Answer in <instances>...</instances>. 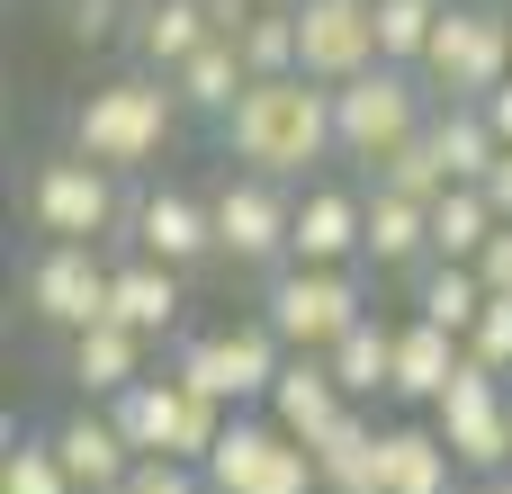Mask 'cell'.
Here are the masks:
<instances>
[{
	"label": "cell",
	"mask_w": 512,
	"mask_h": 494,
	"mask_svg": "<svg viewBox=\"0 0 512 494\" xmlns=\"http://www.w3.org/2000/svg\"><path fill=\"white\" fill-rule=\"evenodd\" d=\"M405 315H423V324H441V333H477V315H486V279L468 270V261H423L414 279H405Z\"/></svg>",
	"instance_id": "obj_26"
},
{
	"label": "cell",
	"mask_w": 512,
	"mask_h": 494,
	"mask_svg": "<svg viewBox=\"0 0 512 494\" xmlns=\"http://www.w3.org/2000/svg\"><path fill=\"white\" fill-rule=\"evenodd\" d=\"M504 9H512V0H504Z\"/></svg>",
	"instance_id": "obj_43"
},
{
	"label": "cell",
	"mask_w": 512,
	"mask_h": 494,
	"mask_svg": "<svg viewBox=\"0 0 512 494\" xmlns=\"http://www.w3.org/2000/svg\"><path fill=\"white\" fill-rule=\"evenodd\" d=\"M288 261H306V270H369V189L306 180V189H297Z\"/></svg>",
	"instance_id": "obj_14"
},
{
	"label": "cell",
	"mask_w": 512,
	"mask_h": 494,
	"mask_svg": "<svg viewBox=\"0 0 512 494\" xmlns=\"http://www.w3.org/2000/svg\"><path fill=\"white\" fill-rule=\"evenodd\" d=\"M207 36H216V9H207V0H135V36H126V45H135L144 72L171 81Z\"/></svg>",
	"instance_id": "obj_23"
},
{
	"label": "cell",
	"mask_w": 512,
	"mask_h": 494,
	"mask_svg": "<svg viewBox=\"0 0 512 494\" xmlns=\"http://www.w3.org/2000/svg\"><path fill=\"white\" fill-rule=\"evenodd\" d=\"M324 369H333V387L351 396V405H396V324L387 315H369V324H351L333 351H324Z\"/></svg>",
	"instance_id": "obj_21"
},
{
	"label": "cell",
	"mask_w": 512,
	"mask_h": 494,
	"mask_svg": "<svg viewBox=\"0 0 512 494\" xmlns=\"http://www.w3.org/2000/svg\"><path fill=\"white\" fill-rule=\"evenodd\" d=\"M378 486H387V494H459V486H468V468H459V450L441 441V423L414 414V423H387Z\"/></svg>",
	"instance_id": "obj_18"
},
{
	"label": "cell",
	"mask_w": 512,
	"mask_h": 494,
	"mask_svg": "<svg viewBox=\"0 0 512 494\" xmlns=\"http://www.w3.org/2000/svg\"><path fill=\"white\" fill-rule=\"evenodd\" d=\"M261 414H270V423H279L288 441H306V450H315V441H324V432H333V423L351 414V396L333 387V369H324V360H288Z\"/></svg>",
	"instance_id": "obj_22"
},
{
	"label": "cell",
	"mask_w": 512,
	"mask_h": 494,
	"mask_svg": "<svg viewBox=\"0 0 512 494\" xmlns=\"http://www.w3.org/2000/svg\"><path fill=\"white\" fill-rule=\"evenodd\" d=\"M369 189H387V198H414V207H441L459 180H450V162H441V144H432V126H423L414 144H396V153L369 171Z\"/></svg>",
	"instance_id": "obj_28"
},
{
	"label": "cell",
	"mask_w": 512,
	"mask_h": 494,
	"mask_svg": "<svg viewBox=\"0 0 512 494\" xmlns=\"http://www.w3.org/2000/svg\"><path fill=\"white\" fill-rule=\"evenodd\" d=\"M180 306H189V279H180V270H162V261H144V252L117 261L108 315H117L126 333H144V342H180Z\"/></svg>",
	"instance_id": "obj_19"
},
{
	"label": "cell",
	"mask_w": 512,
	"mask_h": 494,
	"mask_svg": "<svg viewBox=\"0 0 512 494\" xmlns=\"http://www.w3.org/2000/svg\"><path fill=\"white\" fill-rule=\"evenodd\" d=\"M504 477H512V468H504Z\"/></svg>",
	"instance_id": "obj_42"
},
{
	"label": "cell",
	"mask_w": 512,
	"mask_h": 494,
	"mask_svg": "<svg viewBox=\"0 0 512 494\" xmlns=\"http://www.w3.org/2000/svg\"><path fill=\"white\" fill-rule=\"evenodd\" d=\"M216 207V261L234 270H288V234H297V189L288 180H261V171H225V189L207 198Z\"/></svg>",
	"instance_id": "obj_10"
},
{
	"label": "cell",
	"mask_w": 512,
	"mask_h": 494,
	"mask_svg": "<svg viewBox=\"0 0 512 494\" xmlns=\"http://www.w3.org/2000/svg\"><path fill=\"white\" fill-rule=\"evenodd\" d=\"M234 171H261V180H288L306 189L324 162H342V135H333V90L306 81V72H279V81H252L243 108L216 126Z\"/></svg>",
	"instance_id": "obj_1"
},
{
	"label": "cell",
	"mask_w": 512,
	"mask_h": 494,
	"mask_svg": "<svg viewBox=\"0 0 512 494\" xmlns=\"http://www.w3.org/2000/svg\"><path fill=\"white\" fill-rule=\"evenodd\" d=\"M171 90H180V117H207V126H225L234 108H243V90H252V63L234 54V36H207L180 72H171Z\"/></svg>",
	"instance_id": "obj_24"
},
{
	"label": "cell",
	"mask_w": 512,
	"mask_h": 494,
	"mask_svg": "<svg viewBox=\"0 0 512 494\" xmlns=\"http://www.w3.org/2000/svg\"><path fill=\"white\" fill-rule=\"evenodd\" d=\"M477 189H486V207H495V216L512 225V153L495 162V171H486V180H477Z\"/></svg>",
	"instance_id": "obj_37"
},
{
	"label": "cell",
	"mask_w": 512,
	"mask_h": 494,
	"mask_svg": "<svg viewBox=\"0 0 512 494\" xmlns=\"http://www.w3.org/2000/svg\"><path fill=\"white\" fill-rule=\"evenodd\" d=\"M477 279H486V297H512V225L477 252Z\"/></svg>",
	"instance_id": "obj_36"
},
{
	"label": "cell",
	"mask_w": 512,
	"mask_h": 494,
	"mask_svg": "<svg viewBox=\"0 0 512 494\" xmlns=\"http://www.w3.org/2000/svg\"><path fill=\"white\" fill-rule=\"evenodd\" d=\"M432 81L423 72H405V63H369L360 81H342L333 90V135H342V162H360V171H378L396 144H414L423 126H432Z\"/></svg>",
	"instance_id": "obj_4"
},
{
	"label": "cell",
	"mask_w": 512,
	"mask_h": 494,
	"mask_svg": "<svg viewBox=\"0 0 512 494\" xmlns=\"http://www.w3.org/2000/svg\"><path fill=\"white\" fill-rule=\"evenodd\" d=\"M45 441H54V459L72 468V486H126L135 477V450H126V432H117V414L108 405H72V414H54L45 423Z\"/></svg>",
	"instance_id": "obj_17"
},
{
	"label": "cell",
	"mask_w": 512,
	"mask_h": 494,
	"mask_svg": "<svg viewBox=\"0 0 512 494\" xmlns=\"http://www.w3.org/2000/svg\"><path fill=\"white\" fill-rule=\"evenodd\" d=\"M126 243L144 252V261H162V270H207L216 261V207L207 198H189V189H144L135 198V216H126Z\"/></svg>",
	"instance_id": "obj_15"
},
{
	"label": "cell",
	"mask_w": 512,
	"mask_h": 494,
	"mask_svg": "<svg viewBox=\"0 0 512 494\" xmlns=\"http://www.w3.org/2000/svg\"><path fill=\"white\" fill-rule=\"evenodd\" d=\"M423 81H432V99L450 108V99H495L512 81V9L504 0H450V18H441V36H432V54H423Z\"/></svg>",
	"instance_id": "obj_8"
},
{
	"label": "cell",
	"mask_w": 512,
	"mask_h": 494,
	"mask_svg": "<svg viewBox=\"0 0 512 494\" xmlns=\"http://www.w3.org/2000/svg\"><path fill=\"white\" fill-rule=\"evenodd\" d=\"M171 135H180V90L162 72H144V63H126V72H108V81H90L72 99V153H90L117 180H135L144 162H162Z\"/></svg>",
	"instance_id": "obj_2"
},
{
	"label": "cell",
	"mask_w": 512,
	"mask_h": 494,
	"mask_svg": "<svg viewBox=\"0 0 512 494\" xmlns=\"http://www.w3.org/2000/svg\"><path fill=\"white\" fill-rule=\"evenodd\" d=\"M459 369H468V342H459V333H441V324H423V315H396V405L432 414Z\"/></svg>",
	"instance_id": "obj_20"
},
{
	"label": "cell",
	"mask_w": 512,
	"mask_h": 494,
	"mask_svg": "<svg viewBox=\"0 0 512 494\" xmlns=\"http://www.w3.org/2000/svg\"><path fill=\"white\" fill-rule=\"evenodd\" d=\"M369 63H387V54H378V0H306V9H297V72H306V81L342 90V81H360Z\"/></svg>",
	"instance_id": "obj_13"
},
{
	"label": "cell",
	"mask_w": 512,
	"mask_h": 494,
	"mask_svg": "<svg viewBox=\"0 0 512 494\" xmlns=\"http://www.w3.org/2000/svg\"><path fill=\"white\" fill-rule=\"evenodd\" d=\"M126 494H216V486H207V468H198V459H135Z\"/></svg>",
	"instance_id": "obj_35"
},
{
	"label": "cell",
	"mask_w": 512,
	"mask_h": 494,
	"mask_svg": "<svg viewBox=\"0 0 512 494\" xmlns=\"http://www.w3.org/2000/svg\"><path fill=\"white\" fill-rule=\"evenodd\" d=\"M504 234V216L486 207V189H450L441 207H432V261H468L477 270V252Z\"/></svg>",
	"instance_id": "obj_29"
},
{
	"label": "cell",
	"mask_w": 512,
	"mask_h": 494,
	"mask_svg": "<svg viewBox=\"0 0 512 494\" xmlns=\"http://www.w3.org/2000/svg\"><path fill=\"white\" fill-rule=\"evenodd\" d=\"M108 414H117V432H126L135 459H198V468H207V450H216L225 423H234L216 396H198V387L171 378V369H144Z\"/></svg>",
	"instance_id": "obj_6"
},
{
	"label": "cell",
	"mask_w": 512,
	"mask_h": 494,
	"mask_svg": "<svg viewBox=\"0 0 512 494\" xmlns=\"http://www.w3.org/2000/svg\"><path fill=\"white\" fill-rule=\"evenodd\" d=\"M441 18H450V0H378V54H387V63H405V72H423V54H432Z\"/></svg>",
	"instance_id": "obj_30"
},
{
	"label": "cell",
	"mask_w": 512,
	"mask_h": 494,
	"mask_svg": "<svg viewBox=\"0 0 512 494\" xmlns=\"http://www.w3.org/2000/svg\"><path fill=\"white\" fill-rule=\"evenodd\" d=\"M0 494H81V486H72V468L54 459L45 432H9V450H0Z\"/></svg>",
	"instance_id": "obj_32"
},
{
	"label": "cell",
	"mask_w": 512,
	"mask_h": 494,
	"mask_svg": "<svg viewBox=\"0 0 512 494\" xmlns=\"http://www.w3.org/2000/svg\"><path fill=\"white\" fill-rule=\"evenodd\" d=\"M459 494H512V477H468Z\"/></svg>",
	"instance_id": "obj_39"
},
{
	"label": "cell",
	"mask_w": 512,
	"mask_h": 494,
	"mask_svg": "<svg viewBox=\"0 0 512 494\" xmlns=\"http://www.w3.org/2000/svg\"><path fill=\"white\" fill-rule=\"evenodd\" d=\"M126 216H135L126 180L99 171V162L72 153V144L27 171V225H36L45 243H108V234H126Z\"/></svg>",
	"instance_id": "obj_5"
},
{
	"label": "cell",
	"mask_w": 512,
	"mask_h": 494,
	"mask_svg": "<svg viewBox=\"0 0 512 494\" xmlns=\"http://www.w3.org/2000/svg\"><path fill=\"white\" fill-rule=\"evenodd\" d=\"M144 369H153V342H144V333H126L117 315L63 342V378H72V396H81V405H117Z\"/></svg>",
	"instance_id": "obj_16"
},
{
	"label": "cell",
	"mask_w": 512,
	"mask_h": 494,
	"mask_svg": "<svg viewBox=\"0 0 512 494\" xmlns=\"http://www.w3.org/2000/svg\"><path fill=\"white\" fill-rule=\"evenodd\" d=\"M90 494H126V486H90Z\"/></svg>",
	"instance_id": "obj_41"
},
{
	"label": "cell",
	"mask_w": 512,
	"mask_h": 494,
	"mask_svg": "<svg viewBox=\"0 0 512 494\" xmlns=\"http://www.w3.org/2000/svg\"><path fill=\"white\" fill-rule=\"evenodd\" d=\"M54 18H63L72 45H117V36H135V0H54Z\"/></svg>",
	"instance_id": "obj_33"
},
{
	"label": "cell",
	"mask_w": 512,
	"mask_h": 494,
	"mask_svg": "<svg viewBox=\"0 0 512 494\" xmlns=\"http://www.w3.org/2000/svg\"><path fill=\"white\" fill-rule=\"evenodd\" d=\"M423 261H432V207L369 189V270L378 279H414Z\"/></svg>",
	"instance_id": "obj_25"
},
{
	"label": "cell",
	"mask_w": 512,
	"mask_h": 494,
	"mask_svg": "<svg viewBox=\"0 0 512 494\" xmlns=\"http://www.w3.org/2000/svg\"><path fill=\"white\" fill-rule=\"evenodd\" d=\"M432 144H441V162H450V180H459V189H477V180H486V171L504 162V144H495L486 108H468V99L432 108Z\"/></svg>",
	"instance_id": "obj_27"
},
{
	"label": "cell",
	"mask_w": 512,
	"mask_h": 494,
	"mask_svg": "<svg viewBox=\"0 0 512 494\" xmlns=\"http://www.w3.org/2000/svg\"><path fill=\"white\" fill-rule=\"evenodd\" d=\"M243 9H306V0H243Z\"/></svg>",
	"instance_id": "obj_40"
},
{
	"label": "cell",
	"mask_w": 512,
	"mask_h": 494,
	"mask_svg": "<svg viewBox=\"0 0 512 494\" xmlns=\"http://www.w3.org/2000/svg\"><path fill=\"white\" fill-rule=\"evenodd\" d=\"M234 54L252 63V81L297 72V9H252V18L234 27Z\"/></svg>",
	"instance_id": "obj_31"
},
{
	"label": "cell",
	"mask_w": 512,
	"mask_h": 494,
	"mask_svg": "<svg viewBox=\"0 0 512 494\" xmlns=\"http://www.w3.org/2000/svg\"><path fill=\"white\" fill-rule=\"evenodd\" d=\"M468 360L495 369V378H512V297H486V315H477V333H468Z\"/></svg>",
	"instance_id": "obj_34"
},
{
	"label": "cell",
	"mask_w": 512,
	"mask_h": 494,
	"mask_svg": "<svg viewBox=\"0 0 512 494\" xmlns=\"http://www.w3.org/2000/svg\"><path fill=\"white\" fill-rule=\"evenodd\" d=\"M261 324L297 360H324L351 324H369V288H360V270H306V261H288V270L261 279Z\"/></svg>",
	"instance_id": "obj_7"
},
{
	"label": "cell",
	"mask_w": 512,
	"mask_h": 494,
	"mask_svg": "<svg viewBox=\"0 0 512 494\" xmlns=\"http://www.w3.org/2000/svg\"><path fill=\"white\" fill-rule=\"evenodd\" d=\"M477 108H486V126H495V144H504V153H512V81H504V90H495V99H477Z\"/></svg>",
	"instance_id": "obj_38"
},
{
	"label": "cell",
	"mask_w": 512,
	"mask_h": 494,
	"mask_svg": "<svg viewBox=\"0 0 512 494\" xmlns=\"http://www.w3.org/2000/svg\"><path fill=\"white\" fill-rule=\"evenodd\" d=\"M297 351L252 315V324H216V333H180L171 342V378H189L198 396H216L225 414H261L270 405V387H279V369H288Z\"/></svg>",
	"instance_id": "obj_3"
},
{
	"label": "cell",
	"mask_w": 512,
	"mask_h": 494,
	"mask_svg": "<svg viewBox=\"0 0 512 494\" xmlns=\"http://www.w3.org/2000/svg\"><path fill=\"white\" fill-rule=\"evenodd\" d=\"M432 423H441V441L459 450L468 477H504L512 468V378H495V369L468 360L450 378V396L432 405Z\"/></svg>",
	"instance_id": "obj_12"
},
{
	"label": "cell",
	"mask_w": 512,
	"mask_h": 494,
	"mask_svg": "<svg viewBox=\"0 0 512 494\" xmlns=\"http://www.w3.org/2000/svg\"><path fill=\"white\" fill-rule=\"evenodd\" d=\"M207 486L216 494H324V477H315V450L288 441L270 414H234L225 441L207 450Z\"/></svg>",
	"instance_id": "obj_11"
},
{
	"label": "cell",
	"mask_w": 512,
	"mask_h": 494,
	"mask_svg": "<svg viewBox=\"0 0 512 494\" xmlns=\"http://www.w3.org/2000/svg\"><path fill=\"white\" fill-rule=\"evenodd\" d=\"M108 288H117V261H108V243H36L27 252V270H18V297H27V315L45 324V333H90V324H108Z\"/></svg>",
	"instance_id": "obj_9"
}]
</instances>
